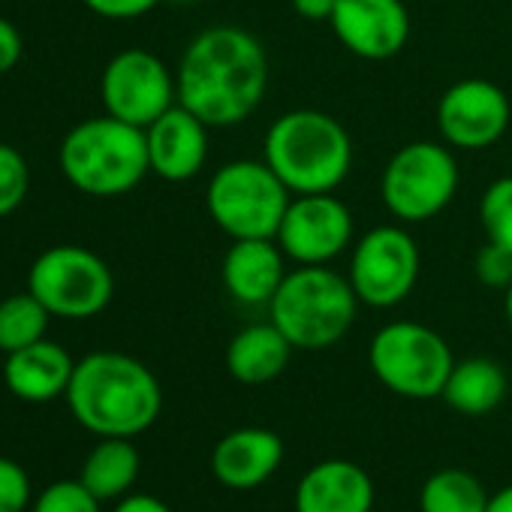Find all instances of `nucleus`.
Instances as JSON below:
<instances>
[{
  "mask_svg": "<svg viewBox=\"0 0 512 512\" xmlns=\"http://www.w3.org/2000/svg\"><path fill=\"white\" fill-rule=\"evenodd\" d=\"M175 88L178 103L208 127H235L266 97L269 55L244 28H205L184 49Z\"/></svg>",
  "mask_w": 512,
  "mask_h": 512,
  "instance_id": "f257e3e1",
  "label": "nucleus"
},
{
  "mask_svg": "<svg viewBox=\"0 0 512 512\" xmlns=\"http://www.w3.org/2000/svg\"><path fill=\"white\" fill-rule=\"evenodd\" d=\"M64 398L76 422L97 437H136L163 410V389L151 368L112 350L79 359Z\"/></svg>",
  "mask_w": 512,
  "mask_h": 512,
  "instance_id": "f03ea898",
  "label": "nucleus"
},
{
  "mask_svg": "<svg viewBox=\"0 0 512 512\" xmlns=\"http://www.w3.org/2000/svg\"><path fill=\"white\" fill-rule=\"evenodd\" d=\"M263 160L290 193H332L353 166V142L344 124L317 109H293L272 121Z\"/></svg>",
  "mask_w": 512,
  "mask_h": 512,
  "instance_id": "7ed1b4c3",
  "label": "nucleus"
},
{
  "mask_svg": "<svg viewBox=\"0 0 512 512\" xmlns=\"http://www.w3.org/2000/svg\"><path fill=\"white\" fill-rule=\"evenodd\" d=\"M61 172L88 196H124L151 172L145 130L112 115L88 118L64 136Z\"/></svg>",
  "mask_w": 512,
  "mask_h": 512,
  "instance_id": "20e7f679",
  "label": "nucleus"
},
{
  "mask_svg": "<svg viewBox=\"0 0 512 512\" xmlns=\"http://www.w3.org/2000/svg\"><path fill=\"white\" fill-rule=\"evenodd\" d=\"M359 305V296L341 272L299 266L287 272L269 305V317L296 350H326L353 329Z\"/></svg>",
  "mask_w": 512,
  "mask_h": 512,
  "instance_id": "39448f33",
  "label": "nucleus"
},
{
  "mask_svg": "<svg viewBox=\"0 0 512 512\" xmlns=\"http://www.w3.org/2000/svg\"><path fill=\"white\" fill-rule=\"evenodd\" d=\"M290 199V187L266 160L223 163L205 187V208L217 229H223L232 241L275 238Z\"/></svg>",
  "mask_w": 512,
  "mask_h": 512,
  "instance_id": "423d86ee",
  "label": "nucleus"
},
{
  "mask_svg": "<svg viewBox=\"0 0 512 512\" xmlns=\"http://www.w3.org/2000/svg\"><path fill=\"white\" fill-rule=\"evenodd\" d=\"M368 362L374 377L389 392L413 401L440 398L446 377L455 365L443 335L413 320L386 323L371 338Z\"/></svg>",
  "mask_w": 512,
  "mask_h": 512,
  "instance_id": "0eeeda50",
  "label": "nucleus"
},
{
  "mask_svg": "<svg viewBox=\"0 0 512 512\" xmlns=\"http://www.w3.org/2000/svg\"><path fill=\"white\" fill-rule=\"evenodd\" d=\"M28 290L52 317L91 320L109 308L115 296V278L94 250L58 244L34 260L28 272Z\"/></svg>",
  "mask_w": 512,
  "mask_h": 512,
  "instance_id": "6e6552de",
  "label": "nucleus"
},
{
  "mask_svg": "<svg viewBox=\"0 0 512 512\" xmlns=\"http://www.w3.org/2000/svg\"><path fill=\"white\" fill-rule=\"evenodd\" d=\"M458 190L455 154L431 139L401 145L380 178V196L389 214L404 223L437 217Z\"/></svg>",
  "mask_w": 512,
  "mask_h": 512,
  "instance_id": "1a4fd4ad",
  "label": "nucleus"
},
{
  "mask_svg": "<svg viewBox=\"0 0 512 512\" xmlns=\"http://www.w3.org/2000/svg\"><path fill=\"white\" fill-rule=\"evenodd\" d=\"M419 244L404 226H374L368 229L350 253L347 281L362 305L395 308L401 305L419 281Z\"/></svg>",
  "mask_w": 512,
  "mask_h": 512,
  "instance_id": "9d476101",
  "label": "nucleus"
},
{
  "mask_svg": "<svg viewBox=\"0 0 512 512\" xmlns=\"http://www.w3.org/2000/svg\"><path fill=\"white\" fill-rule=\"evenodd\" d=\"M100 100L106 115L145 130L178 103V88L175 76L154 52L124 49L100 76Z\"/></svg>",
  "mask_w": 512,
  "mask_h": 512,
  "instance_id": "9b49d317",
  "label": "nucleus"
},
{
  "mask_svg": "<svg viewBox=\"0 0 512 512\" xmlns=\"http://www.w3.org/2000/svg\"><path fill=\"white\" fill-rule=\"evenodd\" d=\"M275 241L299 266H329L353 244V214L332 193H299L290 199Z\"/></svg>",
  "mask_w": 512,
  "mask_h": 512,
  "instance_id": "f8f14e48",
  "label": "nucleus"
},
{
  "mask_svg": "<svg viewBox=\"0 0 512 512\" xmlns=\"http://www.w3.org/2000/svg\"><path fill=\"white\" fill-rule=\"evenodd\" d=\"M512 118L503 88L485 79H461L446 88L437 103V127L446 145L461 151H479L494 145Z\"/></svg>",
  "mask_w": 512,
  "mask_h": 512,
  "instance_id": "ddd939ff",
  "label": "nucleus"
},
{
  "mask_svg": "<svg viewBox=\"0 0 512 512\" xmlns=\"http://www.w3.org/2000/svg\"><path fill=\"white\" fill-rule=\"evenodd\" d=\"M329 25L341 46L362 61H389L410 40L404 0H338Z\"/></svg>",
  "mask_w": 512,
  "mask_h": 512,
  "instance_id": "4468645a",
  "label": "nucleus"
},
{
  "mask_svg": "<svg viewBox=\"0 0 512 512\" xmlns=\"http://www.w3.org/2000/svg\"><path fill=\"white\" fill-rule=\"evenodd\" d=\"M145 142L151 172L172 184L196 178L208 160V124L181 103L145 127Z\"/></svg>",
  "mask_w": 512,
  "mask_h": 512,
  "instance_id": "2eb2a0df",
  "label": "nucleus"
},
{
  "mask_svg": "<svg viewBox=\"0 0 512 512\" xmlns=\"http://www.w3.org/2000/svg\"><path fill=\"white\" fill-rule=\"evenodd\" d=\"M284 260L287 253L275 238H235L223 256L220 281L238 305L269 308L287 278Z\"/></svg>",
  "mask_w": 512,
  "mask_h": 512,
  "instance_id": "dca6fc26",
  "label": "nucleus"
},
{
  "mask_svg": "<svg viewBox=\"0 0 512 512\" xmlns=\"http://www.w3.org/2000/svg\"><path fill=\"white\" fill-rule=\"evenodd\" d=\"M284 461V440L269 428H235L211 449V473L232 491H250L269 482Z\"/></svg>",
  "mask_w": 512,
  "mask_h": 512,
  "instance_id": "f3484780",
  "label": "nucleus"
},
{
  "mask_svg": "<svg viewBox=\"0 0 512 512\" xmlns=\"http://www.w3.org/2000/svg\"><path fill=\"white\" fill-rule=\"evenodd\" d=\"M374 482L356 461L329 458L305 470L296 488V512H371Z\"/></svg>",
  "mask_w": 512,
  "mask_h": 512,
  "instance_id": "a211bd4d",
  "label": "nucleus"
},
{
  "mask_svg": "<svg viewBox=\"0 0 512 512\" xmlns=\"http://www.w3.org/2000/svg\"><path fill=\"white\" fill-rule=\"evenodd\" d=\"M73 371H76L73 356L61 344L43 338L16 353H7L4 383L16 398L28 404H46L67 395Z\"/></svg>",
  "mask_w": 512,
  "mask_h": 512,
  "instance_id": "6ab92c4d",
  "label": "nucleus"
},
{
  "mask_svg": "<svg viewBox=\"0 0 512 512\" xmlns=\"http://www.w3.org/2000/svg\"><path fill=\"white\" fill-rule=\"evenodd\" d=\"M290 338L269 320L244 326L226 347V371L241 386H266L278 380L293 359Z\"/></svg>",
  "mask_w": 512,
  "mask_h": 512,
  "instance_id": "aec40b11",
  "label": "nucleus"
},
{
  "mask_svg": "<svg viewBox=\"0 0 512 512\" xmlns=\"http://www.w3.org/2000/svg\"><path fill=\"white\" fill-rule=\"evenodd\" d=\"M506 371L485 356H470L452 365L440 398L461 416H485L506 398Z\"/></svg>",
  "mask_w": 512,
  "mask_h": 512,
  "instance_id": "412c9836",
  "label": "nucleus"
},
{
  "mask_svg": "<svg viewBox=\"0 0 512 512\" xmlns=\"http://www.w3.org/2000/svg\"><path fill=\"white\" fill-rule=\"evenodd\" d=\"M139 467L142 458L133 446V437H100V443L88 452L79 479L100 503H109L130 494Z\"/></svg>",
  "mask_w": 512,
  "mask_h": 512,
  "instance_id": "4be33fe9",
  "label": "nucleus"
},
{
  "mask_svg": "<svg viewBox=\"0 0 512 512\" xmlns=\"http://www.w3.org/2000/svg\"><path fill=\"white\" fill-rule=\"evenodd\" d=\"M488 497L491 494L470 470L446 467L425 479L419 491V512H485Z\"/></svg>",
  "mask_w": 512,
  "mask_h": 512,
  "instance_id": "5701e85b",
  "label": "nucleus"
},
{
  "mask_svg": "<svg viewBox=\"0 0 512 512\" xmlns=\"http://www.w3.org/2000/svg\"><path fill=\"white\" fill-rule=\"evenodd\" d=\"M49 317L52 314L31 290L7 296L0 302V350L16 353L28 344L43 341L49 329Z\"/></svg>",
  "mask_w": 512,
  "mask_h": 512,
  "instance_id": "b1692460",
  "label": "nucleus"
},
{
  "mask_svg": "<svg viewBox=\"0 0 512 512\" xmlns=\"http://www.w3.org/2000/svg\"><path fill=\"white\" fill-rule=\"evenodd\" d=\"M479 223L491 244L512 250V175L491 181L479 199Z\"/></svg>",
  "mask_w": 512,
  "mask_h": 512,
  "instance_id": "393cba45",
  "label": "nucleus"
},
{
  "mask_svg": "<svg viewBox=\"0 0 512 512\" xmlns=\"http://www.w3.org/2000/svg\"><path fill=\"white\" fill-rule=\"evenodd\" d=\"M100 500L82 485V479H58L34 497L31 512H100Z\"/></svg>",
  "mask_w": 512,
  "mask_h": 512,
  "instance_id": "a878e982",
  "label": "nucleus"
},
{
  "mask_svg": "<svg viewBox=\"0 0 512 512\" xmlns=\"http://www.w3.org/2000/svg\"><path fill=\"white\" fill-rule=\"evenodd\" d=\"M28 187H31V172L25 157L13 145L0 142V217L13 214L25 202Z\"/></svg>",
  "mask_w": 512,
  "mask_h": 512,
  "instance_id": "bb28decb",
  "label": "nucleus"
},
{
  "mask_svg": "<svg viewBox=\"0 0 512 512\" xmlns=\"http://www.w3.org/2000/svg\"><path fill=\"white\" fill-rule=\"evenodd\" d=\"M34 503V491H31V476L28 470L0 455V512H25Z\"/></svg>",
  "mask_w": 512,
  "mask_h": 512,
  "instance_id": "cd10ccee",
  "label": "nucleus"
},
{
  "mask_svg": "<svg viewBox=\"0 0 512 512\" xmlns=\"http://www.w3.org/2000/svg\"><path fill=\"white\" fill-rule=\"evenodd\" d=\"M473 275L482 287L506 290L512 284V250L491 244V241L482 244L476 250V260H473Z\"/></svg>",
  "mask_w": 512,
  "mask_h": 512,
  "instance_id": "c85d7f7f",
  "label": "nucleus"
},
{
  "mask_svg": "<svg viewBox=\"0 0 512 512\" xmlns=\"http://www.w3.org/2000/svg\"><path fill=\"white\" fill-rule=\"evenodd\" d=\"M82 4L103 19L124 22V19H139L145 13H151L160 0H82Z\"/></svg>",
  "mask_w": 512,
  "mask_h": 512,
  "instance_id": "c756f323",
  "label": "nucleus"
},
{
  "mask_svg": "<svg viewBox=\"0 0 512 512\" xmlns=\"http://www.w3.org/2000/svg\"><path fill=\"white\" fill-rule=\"evenodd\" d=\"M22 61V34L10 19H0V76H7Z\"/></svg>",
  "mask_w": 512,
  "mask_h": 512,
  "instance_id": "7c9ffc66",
  "label": "nucleus"
},
{
  "mask_svg": "<svg viewBox=\"0 0 512 512\" xmlns=\"http://www.w3.org/2000/svg\"><path fill=\"white\" fill-rule=\"evenodd\" d=\"M112 512H172V509L154 494H127V497L115 500Z\"/></svg>",
  "mask_w": 512,
  "mask_h": 512,
  "instance_id": "2f4dec72",
  "label": "nucleus"
},
{
  "mask_svg": "<svg viewBox=\"0 0 512 512\" xmlns=\"http://www.w3.org/2000/svg\"><path fill=\"white\" fill-rule=\"evenodd\" d=\"M338 0H293V10L311 22H329Z\"/></svg>",
  "mask_w": 512,
  "mask_h": 512,
  "instance_id": "473e14b6",
  "label": "nucleus"
},
{
  "mask_svg": "<svg viewBox=\"0 0 512 512\" xmlns=\"http://www.w3.org/2000/svg\"><path fill=\"white\" fill-rule=\"evenodd\" d=\"M485 512H512V485L494 491V494L488 497V509H485Z\"/></svg>",
  "mask_w": 512,
  "mask_h": 512,
  "instance_id": "72a5a7b5",
  "label": "nucleus"
},
{
  "mask_svg": "<svg viewBox=\"0 0 512 512\" xmlns=\"http://www.w3.org/2000/svg\"><path fill=\"white\" fill-rule=\"evenodd\" d=\"M503 293H506V299H503V314H506V323L512 326V284H509Z\"/></svg>",
  "mask_w": 512,
  "mask_h": 512,
  "instance_id": "f704fd0d",
  "label": "nucleus"
}]
</instances>
